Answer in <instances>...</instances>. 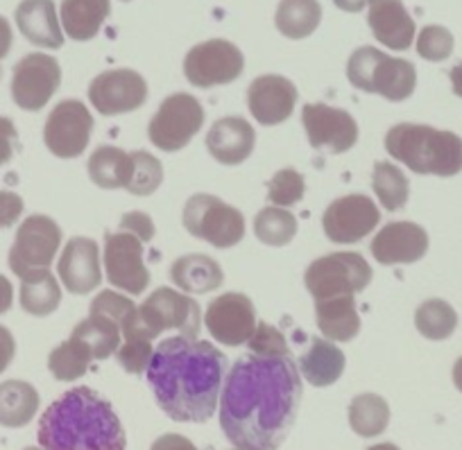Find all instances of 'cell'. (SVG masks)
Listing matches in <instances>:
<instances>
[{"mask_svg":"<svg viewBox=\"0 0 462 450\" xmlns=\"http://www.w3.org/2000/svg\"><path fill=\"white\" fill-rule=\"evenodd\" d=\"M111 14V0H64L61 30L73 41H91Z\"/></svg>","mask_w":462,"mask_h":450,"instance_id":"28","label":"cell"},{"mask_svg":"<svg viewBox=\"0 0 462 450\" xmlns=\"http://www.w3.org/2000/svg\"><path fill=\"white\" fill-rule=\"evenodd\" d=\"M93 132V115L79 100H64L51 111L43 127V142L55 157L75 159L87 150Z\"/></svg>","mask_w":462,"mask_h":450,"instance_id":"13","label":"cell"},{"mask_svg":"<svg viewBox=\"0 0 462 450\" xmlns=\"http://www.w3.org/2000/svg\"><path fill=\"white\" fill-rule=\"evenodd\" d=\"M88 100L102 115L130 114L148 100V82L130 69L105 70L88 87Z\"/></svg>","mask_w":462,"mask_h":450,"instance_id":"17","label":"cell"},{"mask_svg":"<svg viewBox=\"0 0 462 450\" xmlns=\"http://www.w3.org/2000/svg\"><path fill=\"white\" fill-rule=\"evenodd\" d=\"M12 301H14V288L7 276L0 274V315H5L12 308Z\"/></svg>","mask_w":462,"mask_h":450,"instance_id":"51","label":"cell"},{"mask_svg":"<svg viewBox=\"0 0 462 450\" xmlns=\"http://www.w3.org/2000/svg\"><path fill=\"white\" fill-rule=\"evenodd\" d=\"M61 247V229L52 217L30 216L16 231L10 249V270L19 279L34 270H48Z\"/></svg>","mask_w":462,"mask_h":450,"instance_id":"11","label":"cell"},{"mask_svg":"<svg viewBox=\"0 0 462 450\" xmlns=\"http://www.w3.org/2000/svg\"><path fill=\"white\" fill-rule=\"evenodd\" d=\"M346 358L331 340L313 337L309 349L300 358V373L313 387H328L345 373Z\"/></svg>","mask_w":462,"mask_h":450,"instance_id":"26","label":"cell"},{"mask_svg":"<svg viewBox=\"0 0 462 450\" xmlns=\"http://www.w3.org/2000/svg\"><path fill=\"white\" fill-rule=\"evenodd\" d=\"M150 450H198L190 439H186L184 435H175V432H168V435H162L152 444Z\"/></svg>","mask_w":462,"mask_h":450,"instance_id":"49","label":"cell"},{"mask_svg":"<svg viewBox=\"0 0 462 450\" xmlns=\"http://www.w3.org/2000/svg\"><path fill=\"white\" fill-rule=\"evenodd\" d=\"M379 265H411L429 252V234L415 222H390L370 244Z\"/></svg>","mask_w":462,"mask_h":450,"instance_id":"19","label":"cell"},{"mask_svg":"<svg viewBox=\"0 0 462 450\" xmlns=\"http://www.w3.org/2000/svg\"><path fill=\"white\" fill-rule=\"evenodd\" d=\"M21 34L32 46L57 48L64 46V30L57 19V7L52 0H23L14 12Z\"/></svg>","mask_w":462,"mask_h":450,"instance_id":"24","label":"cell"},{"mask_svg":"<svg viewBox=\"0 0 462 450\" xmlns=\"http://www.w3.org/2000/svg\"><path fill=\"white\" fill-rule=\"evenodd\" d=\"M301 123L315 150L328 147L333 154H342L358 142V123L345 109L310 102L301 109Z\"/></svg>","mask_w":462,"mask_h":450,"instance_id":"18","label":"cell"},{"mask_svg":"<svg viewBox=\"0 0 462 450\" xmlns=\"http://www.w3.org/2000/svg\"><path fill=\"white\" fill-rule=\"evenodd\" d=\"M245 69L241 48L226 39H211L190 48L184 60V75L193 87L211 88L236 82Z\"/></svg>","mask_w":462,"mask_h":450,"instance_id":"10","label":"cell"},{"mask_svg":"<svg viewBox=\"0 0 462 450\" xmlns=\"http://www.w3.org/2000/svg\"><path fill=\"white\" fill-rule=\"evenodd\" d=\"M43 450H125L127 436L109 400L91 387L61 394L39 418Z\"/></svg>","mask_w":462,"mask_h":450,"instance_id":"3","label":"cell"},{"mask_svg":"<svg viewBox=\"0 0 462 450\" xmlns=\"http://www.w3.org/2000/svg\"><path fill=\"white\" fill-rule=\"evenodd\" d=\"M297 87L282 75H261L247 88V106L265 127L286 123L297 105Z\"/></svg>","mask_w":462,"mask_h":450,"instance_id":"20","label":"cell"},{"mask_svg":"<svg viewBox=\"0 0 462 450\" xmlns=\"http://www.w3.org/2000/svg\"><path fill=\"white\" fill-rule=\"evenodd\" d=\"M315 319L322 335L331 342H352L361 331V317H358L354 294L315 301Z\"/></svg>","mask_w":462,"mask_h":450,"instance_id":"25","label":"cell"},{"mask_svg":"<svg viewBox=\"0 0 462 450\" xmlns=\"http://www.w3.org/2000/svg\"><path fill=\"white\" fill-rule=\"evenodd\" d=\"M304 193L306 181L295 168H283L268 184V199L273 207H295V204H300L304 199Z\"/></svg>","mask_w":462,"mask_h":450,"instance_id":"41","label":"cell"},{"mask_svg":"<svg viewBox=\"0 0 462 450\" xmlns=\"http://www.w3.org/2000/svg\"><path fill=\"white\" fill-rule=\"evenodd\" d=\"M154 346L152 340H143V337H127V340L121 342L118 351H116V358L121 363V367L125 369L127 373H134V376H141V373L148 372V364L152 360Z\"/></svg>","mask_w":462,"mask_h":450,"instance_id":"43","label":"cell"},{"mask_svg":"<svg viewBox=\"0 0 462 450\" xmlns=\"http://www.w3.org/2000/svg\"><path fill=\"white\" fill-rule=\"evenodd\" d=\"M23 199L12 190H0V229H10L23 216Z\"/></svg>","mask_w":462,"mask_h":450,"instance_id":"45","label":"cell"},{"mask_svg":"<svg viewBox=\"0 0 462 450\" xmlns=\"http://www.w3.org/2000/svg\"><path fill=\"white\" fill-rule=\"evenodd\" d=\"M61 283L70 294H88L102 283L100 247L91 238H70L57 262Z\"/></svg>","mask_w":462,"mask_h":450,"instance_id":"21","label":"cell"},{"mask_svg":"<svg viewBox=\"0 0 462 450\" xmlns=\"http://www.w3.org/2000/svg\"><path fill=\"white\" fill-rule=\"evenodd\" d=\"M453 385H456L457 391H462V355L453 364Z\"/></svg>","mask_w":462,"mask_h":450,"instance_id":"54","label":"cell"},{"mask_svg":"<svg viewBox=\"0 0 462 450\" xmlns=\"http://www.w3.org/2000/svg\"><path fill=\"white\" fill-rule=\"evenodd\" d=\"M136 310L139 308H136L132 298L114 292V289H105V292H100L91 301V310H88V315H93V317L111 319V322L121 326L123 337H125L127 333L132 331V326H134Z\"/></svg>","mask_w":462,"mask_h":450,"instance_id":"39","label":"cell"},{"mask_svg":"<svg viewBox=\"0 0 462 450\" xmlns=\"http://www.w3.org/2000/svg\"><path fill=\"white\" fill-rule=\"evenodd\" d=\"M204 124V109L189 93H172L148 124V136L163 152L184 150Z\"/></svg>","mask_w":462,"mask_h":450,"instance_id":"9","label":"cell"},{"mask_svg":"<svg viewBox=\"0 0 462 450\" xmlns=\"http://www.w3.org/2000/svg\"><path fill=\"white\" fill-rule=\"evenodd\" d=\"M367 450H402L399 448V445H394V444H388V441H385V444H376V445H370V448Z\"/></svg>","mask_w":462,"mask_h":450,"instance_id":"55","label":"cell"},{"mask_svg":"<svg viewBox=\"0 0 462 450\" xmlns=\"http://www.w3.org/2000/svg\"><path fill=\"white\" fill-rule=\"evenodd\" d=\"M304 283L315 301L356 294L372 283V267L356 252L328 253L310 262Z\"/></svg>","mask_w":462,"mask_h":450,"instance_id":"8","label":"cell"},{"mask_svg":"<svg viewBox=\"0 0 462 450\" xmlns=\"http://www.w3.org/2000/svg\"><path fill=\"white\" fill-rule=\"evenodd\" d=\"M181 222L190 235L217 249H229L245 238L243 213L207 193L193 195L186 202Z\"/></svg>","mask_w":462,"mask_h":450,"instance_id":"7","label":"cell"},{"mask_svg":"<svg viewBox=\"0 0 462 450\" xmlns=\"http://www.w3.org/2000/svg\"><path fill=\"white\" fill-rule=\"evenodd\" d=\"M132 159H134V168H132V177L127 181V190L136 197H148L163 181L162 161L150 152H143V150L132 152Z\"/></svg>","mask_w":462,"mask_h":450,"instance_id":"40","label":"cell"},{"mask_svg":"<svg viewBox=\"0 0 462 450\" xmlns=\"http://www.w3.org/2000/svg\"><path fill=\"white\" fill-rule=\"evenodd\" d=\"M346 79L365 93H376L390 102H403L415 93L417 70L408 60H397L383 51L363 46L346 61Z\"/></svg>","mask_w":462,"mask_h":450,"instance_id":"5","label":"cell"},{"mask_svg":"<svg viewBox=\"0 0 462 450\" xmlns=\"http://www.w3.org/2000/svg\"><path fill=\"white\" fill-rule=\"evenodd\" d=\"M247 349L252 354H288V342L279 328H274L273 324L259 322L254 328V335L247 342Z\"/></svg>","mask_w":462,"mask_h":450,"instance_id":"44","label":"cell"},{"mask_svg":"<svg viewBox=\"0 0 462 450\" xmlns=\"http://www.w3.org/2000/svg\"><path fill=\"white\" fill-rule=\"evenodd\" d=\"M415 326L426 340H448L457 328V313L444 298H429L415 310Z\"/></svg>","mask_w":462,"mask_h":450,"instance_id":"35","label":"cell"},{"mask_svg":"<svg viewBox=\"0 0 462 450\" xmlns=\"http://www.w3.org/2000/svg\"><path fill=\"white\" fill-rule=\"evenodd\" d=\"M132 168H134L132 154L123 152V150L114 145L97 147L96 152L88 157V177H91V181L97 188H127Z\"/></svg>","mask_w":462,"mask_h":450,"instance_id":"30","label":"cell"},{"mask_svg":"<svg viewBox=\"0 0 462 450\" xmlns=\"http://www.w3.org/2000/svg\"><path fill=\"white\" fill-rule=\"evenodd\" d=\"M121 231H130V234H134L143 243H150L154 238V222L145 213L132 211L121 217Z\"/></svg>","mask_w":462,"mask_h":450,"instance_id":"46","label":"cell"},{"mask_svg":"<svg viewBox=\"0 0 462 450\" xmlns=\"http://www.w3.org/2000/svg\"><path fill=\"white\" fill-rule=\"evenodd\" d=\"M256 132L241 115H226L213 123L207 133V150L222 166H241L252 157Z\"/></svg>","mask_w":462,"mask_h":450,"instance_id":"22","label":"cell"},{"mask_svg":"<svg viewBox=\"0 0 462 450\" xmlns=\"http://www.w3.org/2000/svg\"><path fill=\"white\" fill-rule=\"evenodd\" d=\"M172 283L189 294H207L222 285L225 274L217 261L207 253H186L171 267Z\"/></svg>","mask_w":462,"mask_h":450,"instance_id":"27","label":"cell"},{"mask_svg":"<svg viewBox=\"0 0 462 450\" xmlns=\"http://www.w3.org/2000/svg\"><path fill=\"white\" fill-rule=\"evenodd\" d=\"M226 369V355L211 342L180 335L159 342L145 376L172 421L204 423L220 403Z\"/></svg>","mask_w":462,"mask_h":450,"instance_id":"2","label":"cell"},{"mask_svg":"<svg viewBox=\"0 0 462 450\" xmlns=\"http://www.w3.org/2000/svg\"><path fill=\"white\" fill-rule=\"evenodd\" d=\"M14 355H16L14 335L10 333V328L0 326V373H5V369L10 367Z\"/></svg>","mask_w":462,"mask_h":450,"instance_id":"48","label":"cell"},{"mask_svg":"<svg viewBox=\"0 0 462 450\" xmlns=\"http://www.w3.org/2000/svg\"><path fill=\"white\" fill-rule=\"evenodd\" d=\"M12 41H14V34H12V25L5 16H0V60H5L12 51Z\"/></svg>","mask_w":462,"mask_h":450,"instance_id":"50","label":"cell"},{"mask_svg":"<svg viewBox=\"0 0 462 450\" xmlns=\"http://www.w3.org/2000/svg\"><path fill=\"white\" fill-rule=\"evenodd\" d=\"M16 142H19V132H16L14 123L5 115H0V168L14 159Z\"/></svg>","mask_w":462,"mask_h":450,"instance_id":"47","label":"cell"},{"mask_svg":"<svg viewBox=\"0 0 462 450\" xmlns=\"http://www.w3.org/2000/svg\"><path fill=\"white\" fill-rule=\"evenodd\" d=\"M385 150L415 175L456 177L462 172V138L429 124H394L385 133Z\"/></svg>","mask_w":462,"mask_h":450,"instance_id":"4","label":"cell"},{"mask_svg":"<svg viewBox=\"0 0 462 450\" xmlns=\"http://www.w3.org/2000/svg\"><path fill=\"white\" fill-rule=\"evenodd\" d=\"M448 78H451L453 93H456L457 97H462V61H460V64L453 66L451 70H448Z\"/></svg>","mask_w":462,"mask_h":450,"instance_id":"53","label":"cell"},{"mask_svg":"<svg viewBox=\"0 0 462 450\" xmlns=\"http://www.w3.org/2000/svg\"><path fill=\"white\" fill-rule=\"evenodd\" d=\"M372 188H374L381 207L393 213L402 211L408 204V195H411L408 177L390 161L376 163L374 172H372Z\"/></svg>","mask_w":462,"mask_h":450,"instance_id":"36","label":"cell"},{"mask_svg":"<svg viewBox=\"0 0 462 450\" xmlns=\"http://www.w3.org/2000/svg\"><path fill=\"white\" fill-rule=\"evenodd\" d=\"M61 84V66L46 52H30L14 66L12 97L23 111H42Z\"/></svg>","mask_w":462,"mask_h":450,"instance_id":"12","label":"cell"},{"mask_svg":"<svg viewBox=\"0 0 462 450\" xmlns=\"http://www.w3.org/2000/svg\"><path fill=\"white\" fill-rule=\"evenodd\" d=\"M39 391L25 381L0 382V426L23 427L37 417Z\"/></svg>","mask_w":462,"mask_h":450,"instance_id":"29","label":"cell"},{"mask_svg":"<svg viewBox=\"0 0 462 450\" xmlns=\"http://www.w3.org/2000/svg\"><path fill=\"white\" fill-rule=\"evenodd\" d=\"M319 23H322V5L318 0H282L274 14L277 30L292 41L310 37Z\"/></svg>","mask_w":462,"mask_h":450,"instance_id":"32","label":"cell"},{"mask_svg":"<svg viewBox=\"0 0 462 450\" xmlns=\"http://www.w3.org/2000/svg\"><path fill=\"white\" fill-rule=\"evenodd\" d=\"M381 211L374 199L367 195L354 193L336 199L324 211V234L336 244H354L370 235L379 226Z\"/></svg>","mask_w":462,"mask_h":450,"instance_id":"15","label":"cell"},{"mask_svg":"<svg viewBox=\"0 0 462 450\" xmlns=\"http://www.w3.org/2000/svg\"><path fill=\"white\" fill-rule=\"evenodd\" d=\"M61 304V288L48 270H34L21 279V308L32 317H48Z\"/></svg>","mask_w":462,"mask_h":450,"instance_id":"31","label":"cell"},{"mask_svg":"<svg viewBox=\"0 0 462 450\" xmlns=\"http://www.w3.org/2000/svg\"><path fill=\"white\" fill-rule=\"evenodd\" d=\"M301 405V373L292 354H252L231 364L220 391V427L241 450H279Z\"/></svg>","mask_w":462,"mask_h":450,"instance_id":"1","label":"cell"},{"mask_svg":"<svg viewBox=\"0 0 462 450\" xmlns=\"http://www.w3.org/2000/svg\"><path fill=\"white\" fill-rule=\"evenodd\" d=\"M199 326H202V310L195 298L172 288H159L136 310L134 326L123 340L127 337L154 340L163 331H177L180 335L198 340Z\"/></svg>","mask_w":462,"mask_h":450,"instance_id":"6","label":"cell"},{"mask_svg":"<svg viewBox=\"0 0 462 450\" xmlns=\"http://www.w3.org/2000/svg\"><path fill=\"white\" fill-rule=\"evenodd\" d=\"M25 450H43V448H37V445H30V448H25Z\"/></svg>","mask_w":462,"mask_h":450,"instance_id":"56","label":"cell"},{"mask_svg":"<svg viewBox=\"0 0 462 450\" xmlns=\"http://www.w3.org/2000/svg\"><path fill=\"white\" fill-rule=\"evenodd\" d=\"M367 23L376 41L393 51H408L415 39V21L402 0H370Z\"/></svg>","mask_w":462,"mask_h":450,"instance_id":"23","label":"cell"},{"mask_svg":"<svg viewBox=\"0 0 462 450\" xmlns=\"http://www.w3.org/2000/svg\"><path fill=\"white\" fill-rule=\"evenodd\" d=\"M390 423V405L379 394H361L349 405V426L356 435L370 436L385 432Z\"/></svg>","mask_w":462,"mask_h":450,"instance_id":"34","label":"cell"},{"mask_svg":"<svg viewBox=\"0 0 462 450\" xmlns=\"http://www.w3.org/2000/svg\"><path fill=\"white\" fill-rule=\"evenodd\" d=\"M254 234L268 247H286L297 234V220L282 207H265L254 217Z\"/></svg>","mask_w":462,"mask_h":450,"instance_id":"38","label":"cell"},{"mask_svg":"<svg viewBox=\"0 0 462 450\" xmlns=\"http://www.w3.org/2000/svg\"><path fill=\"white\" fill-rule=\"evenodd\" d=\"M73 333L87 342L93 354V360H106L116 355V351H118L123 342V333L118 324L105 317H93V315H88V319H82L73 328Z\"/></svg>","mask_w":462,"mask_h":450,"instance_id":"37","label":"cell"},{"mask_svg":"<svg viewBox=\"0 0 462 450\" xmlns=\"http://www.w3.org/2000/svg\"><path fill=\"white\" fill-rule=\"evenodd\" d=\"M236 450H241V448H236Z\"/></svg>","mask_w":462,"mask_h":450,"instance_id":"57","label":"cell"},{"mask_svg":"<svg viewBox=\"0 0 462 450\" xmlns=\"http://www.w3.org/2000/svg\"><path fill=\"white\" fill-rule=\"evenodd\" d=\"M453 34L442 25H426L417 37V52L426 61H444L453 55Z\"/></svg>","mask_w":462,"mask_h":450,"instance_id":"42","label":"cell"},{"mask_svg":"<svg viewBox=\"0 0 462 450\" xmlns=\"http://www.w3.org/2000/svg\"><path fill=\"white\" fill-rule=\"evenodd\" d=\"M208 333L225 346H243L256 328V308L252 298L241 292H226L213 298L204 315Z\"/></svg>","mask_w":462,"mask_h":450,"instance_id":"16","label":"cell"},{"mask_svg":"<svg viewBox=\"0 0 462 450\" xmlns=\"http://www.w3.org/2000/svg\"><path fill=\"white\" fill-rule=\"evenodd\" d=\"M333 5L342 12H349V14H358L370 5V0H333Z\"/></svg>","mask_w":462,"mask_h":450,"instance_id":"52","label":"cell"},{"mask_svg":"<svg viewBox=\"0 0 462 450\" xmlns=\"http://www.w3.org/2000/svg\"><path fill=\"white\" fill-rule=\"evenodd\" d=\"M105 271L114 288L127 294H141L150 285V271L143 262V240L130 231L105 235Z\"/></svg>","mask_w":462,"mask_h":450,"instance_id":"14","label":"cell"},{"mask_svg":"<svg viewBox=\"0 0 462 450\" xmlns=\"http://www.w3.org/2000/svg\"><path fill=\"white\" fill-rule=\"evenodd\" d=\"M93 354L88 349L87 342L82 337H78L75 333H70V337L66 342H61L57 349H52V354L48 355V369H51L52 376L61 382L78 381L87 373L88 364H91Z\"/></svg>","mask_w":462,"mask_h":450,"instance_id":"33","label":"cell"}]
</instances>
